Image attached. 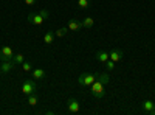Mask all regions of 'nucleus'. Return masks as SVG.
I'll use <instances>...</instances> for the list:
<instances>
[{
  "mask_svg": "<svg viewBox=\"0 0 155 115\" xmlns=\"http://www.w3.org/2000/svg\"><path fill=\"white\" fill-rule=\"evenodd\" d=\"M96 79V73H90V72H85V73H81L79 78H78V84L82 86V87H90Z\"/></svg>",
  "mask_w": 155,
  "mask_h": 115,
  "instance_id": "1",
  "label": "nucleus"
},
{
  "mask_svg": "<svg viewBox=\"0 0 155 115\" xmlns=\"http://www.w3.org/2000/svg\"><path fill=\"white\" fill-rule=\"evenodd\" d=\"M104 83H101L99 79H95V83L92 84V86H90V92H92V95L95 96V98H102V96H104L106 95V90H104Z\"/></svg>",
  "mask_w": 155,
  "mask_h": 115,
  "instance_id": "2",
  "label": "nucleus"
},
{
  "mask_svg": "<svg viewBox=\"0 0 155 115\" xmlns=\"http://www.w3.org/2000/svg\"><path fill=\"white\" fill-rule=\"evenodd\" d=\"M37 90V83H36V79L33 78V79H25L23 83H22V93L23 95H30V93H34Z\"/></svg>",
  "mask_w": 155,
  "mask_h": 115,
  "instance_id": "3",
  "label": "nucleus"
},
{
  "mask_svg": "<svg viewBox=\"0 0 155 115\" xmlns=\"http://www.w3.org/2000/svg\"><path fill=\"white\" fill-rule=\"evenodd\" d=\"M14 58V52L9 45H3L0 48V61H11Z\"/></svg>",
  "mask_w": 155,
  "mask_h": 115,
  "instance_id": "4",
  "label": "nucleus"
},
{
  "mask_svg": "<svg viewBox=\"0 0 155 115\" xmlns=\"http://www.w3.org/2000/svg\"><path fill=\"white\" fill-rule=\"evenodd\" d=\"M16 67V62L14 61H2V64H0V75H8L12 69Z\"/></svg>",
  "mask_w": 155,
  "mask_h": 115,
  "instance_id": "5",
  "label": "nucleus"
},
{
  "mask_svg": "<svg viewBox=\"0 0 155 115\" xmlns=\"http://www.w3.org/2000/svg\"><path fill=\"white\" fill-rule=\"evenodd\" d=\"M67 107H68V112L70 113H78V112L81 110V104H79V101H78L76 98H68Z\"/></svg>",
  "mask_w": 155,
  "mask_h": 115,
  "instance_id": "6",
  "label": "nucleus"
},
{
  "mask_svg": "<svg viewBox=\"0 0 155 115\" xmlns=\"http://www.w3.org/2000/svg\"><path fill=\"white\" fill-rule=\"evenodd\" d=\"M123 58H124V52H123L121 48H113L112 52L109 53V59H112L115 64H116V62H120Z\"/></svg>",
  "mask_w": 155,
  "mask_h": 115,
  "instance_id": "7",
  "label": "nucleus"
},
{
  "mask_svg": "<svg viewBox=\"0 0 155 115\" xmlns=\"http://www.w3.org/2000/svg\"><path fill=\"white\" fill-rule=\"evenodd\" d=\"M28 22H30V23H33V25H37V27H39V25H42V23L45 22V19L42 17L41 12H39V14L30 12V14H28Z\"/></svg>",
  "mask_w": 155,
  "mask_h": 115,
  "instance_id": "8",
  "label": "nucleus"
},
{
  "mask_svg": "<svg viewBox=\"0 0 155 115\" xmlns=\"http://www.w3.org/2000/svg\"><path fill=\"white\" fill-rule=\"evenodd\" d=\"M68 30L70 31H79V30H82L84 27H82V22L81 20H78L76 17H71L70 20H68Z\"/></svg>",
  "mask_w": 155,
  "mask_h": 115,
  "instance_id": "9",
  "label": "nucleus"
},
{
  "mask_svg": "<svg viewBox=\"0 0 155 115\" xmlns=\"http://www.w3.org/2000/svg\"><path fill=\"white\" fill-rule=\"evenodd\" d=\"M153 109H155V103H153V101H150V100H146V101L141 103V110H143L144 113H149L150 115V112Z\"/></svg>",
  "mask_w": 155,
  "mask_h": 115,
  "instance_id": "10",
  "label": "nucleus"
},
{
  "mask_svg": "<svg viewBox=\"0 0 155 115\" xmlns=\"http://www.w3.org/2000/svg\"><path fill=\"white\" fill-rule=\"evenodd\" d=\"M95 58H96V61H98V62L106 64V62L109 61V53H107V52H104V50H99V52H96Z\"/></svg>",
  "mask_w": 155,
  "mask_h": 115,
  "instance_id": "11",
  "label": "nucleus"
},
{
  "mask_svg": "<svg viewBox=\"0 0 155 115\" xmlns=\"http://www.w3.org/2000/svg\"><path fill=\"white\" fill-rule=\"evenodd\" d=\"M31 75H33V78H34V79H37V81L44 79L45 76H47V73H45V70H44V69H34V70H31Z\"/></svg>",
  "mask_w": 155,
  "mask_h": 115,
  "instance_id": "12",
  "label": "nucleus"
},
{
  "mask_svg": "<svg viewBox=\"0 0 155 115\" xmlns=\"http://www.w3.org/2000/svg\"><path fill=\"white\" fill-rule=\"evenodd\" d=\"M54 31L53 30H48L45 34H44V42L47 44V45H50V44H53V39H54Z\"/></svg>",
  "mask_w": 155,
  "mask_h": 115,
  "instance_id": "13",
  "label": "nucleus"
},
{
  "mask_svg": "<svg viewBox=\"0 0 155 115\" xmlns=\"http://www.w3.org/2000/svg\"><path fill=\"white\" fill-rule=\"evenodd\" d=\"M37 103H39V98H37L36 92H34V93H30V95H28V104H30L31 107H34V106H37Z\"/></svg>",
  "mask_w": 155,
  "mask_h": 115,
  "instance_id": "14",
  "label": "nucleus"
},
{
  "mask_svg": "<svg viewBox=\"0 0 155 115\" xmlns=\"http://www.w3.org/2000/svg\"><path fill=\"white\" fill-rule=\"evenodd\" d=\"M96 79H99L101 83L107 84L110 81V76H109V73H96Z\"/></svg>",
  "mask_w": 155,
  "mask_h": 115,
  "instance_id": "15",
  "label": "nucleus"
},
{
  "mask_svg": "<svg viewBox=\"0 0 155 115\" xmlns=\"http://www.w3.org/2000/svg\"><path fill=\"white\" fill-rule=\"evenodd\" d=\"M95 25V20H93V17H85L84 19V22H82V27L84 28H87V30H90Z\"/></svg>",
  "mask_w": 155,
  "mask_h": 115,
  "instance_id": "16",
  "label": "nucleus"
},
{
  "mask_svg": "<svg viewBox=\"0 0 155 115\" xmlns=\"http://www.w3.org/2000/svg\"><path fill=\"white\" fill-rule=\"evenodd\" d=\"M68 31H70V30H68V27H61V28H58V30L54 31V34H56L58 37H64Z\"/></svg>",
  "mask_w": 155,
  "mask_h": 115,
  "instance_id": "17",
  "label": "nucleus"
},
{
  "mask_svg": "<svg viewBox=\"0 0 155 115\" xmlns=\"http://www.w3.org/2000/svg\"><path fill=\"white\" fill-rule=\"evenodd\" d=\"M78 6H79L81 9H85L90 6V0H78Z\"/></svg>",
  "mask_w": 155,
  "mask_h": 115,
  "instance_id": "18",
  "label": "nucleus"
},
{
  "mask_svg": "<svg viewBox=\"0 0 155 115\" xmlns=\"http://www.w3.org/2000/svg\"><path fill=\"white\" fill-rule=\"evenodd\" d=\"M12 61L16 62V66H22V62H23V55L22 53H17V55H14V58H12Z\"/></svg>",
  "mask_w": 155,
  "mask_h": 115,
  "instance_id": "19",
  "label": "nucleus"
},
{
  "mask_svg": "<svg viewBox=\"0 0 155 115\" xmlns=\"http://www.w3.org/2000/svg\"><path fill=\"white\" fill-rule=\"evenodd\" d=\"M22 70L23 72H31L33 70V66H31V62H22Z\"/></svg>",
  "mask_w": 155,
  "mask_h": 115,
  "instance_id": "20",
  "label": "nucleus"
},
{
  "mask_svg": "<svg viewBox=\"0 0 155 115\" xmlns=\"http://www.w3.org/2000/svg\"><path fill=\"white\" fill-rule=\"evenodd\" d=\"M106 69H107V70H113V69H115V62H113L112 59H109V61L106 62Z\"/></svg>",
  "mask_w": 155,
  "mask_h": 115,
  "instance_id": "21",
  "label": "nucleus"
},
{
  "mask_svg": "<svg viewBox=\"0 0 155 115\" xmlns=\"http://www.w3.org/2000/svg\"><path fill=\"white\" fill-rule=\"evenodd\" d=\"M23 2H25V5L33 6V5H36V2H37V0H23Z\"/></svg>",
  "mask_w": 155,
  "mask_h": 115,
  "instance_id": "22",
  "label": "nucleus"
},
{
  "mask_svg": "<svg viewBox=\"0 0 155 115\" xmlns=\"http://www.w3.org/2000/svg\"><path fill=\"white\" fill-rule=\"evenodd\" d=\"M41 14H42V17H44V19H48V16H50V12H48L47 9H41Z\"/></svg>",
  "mask_w": 155,
  "mask_h": 115,
  "instance_id": "23",
  "label": "nucleus"
},
{
  "mask_svg": "<svg viewBox=\"0 0 155 115\" xmlns=\"http://www.w3.org/2000/svg\"><path fill=\"white\" fill-rule=\"evenodd\" d=\"M150 115H155V109H153V110H152V112H150Z\"/></svg>",
  "mask_w": 155,
  "mask_h": 115,
  "instance_id": "24",
  "label": "nucleus"
}]
</instances>
